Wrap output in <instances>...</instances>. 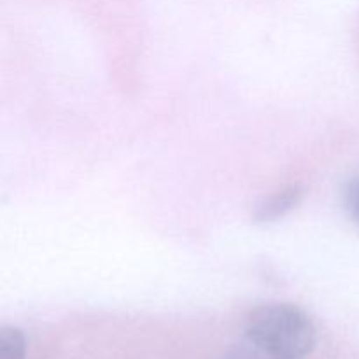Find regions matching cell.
<instances>
[{
	"instance_id": "cell-1",
	"label": "cell",
	"mask_w": 359,
	"mask_h": 359,
	"mask_svg": "<svg viewBox=\"0 0 359 359\" xmlns=\"http://www.w3.org/2000/svg\"><path fill=\"white\" fill-rule=\"evenodd\" d=\"M245 337L276 359H304L316 346V326L297 305L269 304L249 314Z\"/></svg>"
},
{
	"instance_id": "cell-2",
	"label": "cell",
	"mask_w": 359,
	"mask_h": 359,
	"mask_svg": "<svg viewBox=\"0 0 359 359\" xmlns=\"http://www.w3.org/2000/svg\"><path fill=\"white\" fill-rule=\"evenodd\" d=\"M302 198V191L298 186H291V188L283 189L277 195H273L272 198L266 200L262 207L256 212V219L258 221H270L276 219V217L284 216L287 210L293 209Z\"/></svg>"
},
{
	"instance_id": "cell-3",
	"label": "cell",
	"mask_w": 359,
	"mask_h": 359,
	"mask_svg": "<svg viewBox=\"0 0 359 359\" xmlns=\"http://www.w3.org/2000/svg\"><path fill=\"white\" fill-rule=\"evenodd\" d=\"M27 340L16 326L0 328V359H25Z\"/></svg>"
},
{
	"instance_id": "cell-4",
	"label": "cell",
	"mask_w": 359,
	"mask_h": 359,
	"mask_svg": "<svg viewBox=\"0 0 359 359\" xmlns=\"http://www.w3.org/2000/svg\"><path fill=\"white\" fill-rule=\"evenodd\" d=\"M221 359H276V358H273L272 354L266 353L265 349H262L258 344H255L252 340H249L248 337H245V340L235 344L231 349H228L226 353H224V356Z\"/></svg>"
},
{
	"instance_id": "cell-5",
	"label": "cell",
	"mask_w": 359,
	"mask_h": 359,
	"mask_svg": "<svg viewBox=\"0 0 359 359\" xmlns=\"http://www.w3.org/2000/svg\"><path fill=\"white\" fill-rule=\"evenodd\" d=\"M344 198H346V207L349 210L351 217L359 224V177H354L347 184Z\"/></svg>"
}]
</instances>
